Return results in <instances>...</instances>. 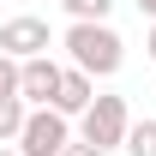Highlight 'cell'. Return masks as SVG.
<instances>
[{"mask_svg":"<svg viewBox=\"0 0 156 156\" xmlns=\"http://www.w3.org/2000/svg\"><path fill=\"white\" fill-rule=\"evenodd\" d=\"M60 48L72 54L78 72H90V78H114L120 60H126V42H120V30H114L108 18H102V24H66Z\"/></svg>","mask_w":156,"mask_h":156,"instance_id":"6da1fadb","label":"cell"},{"mask_svg":"<svg viewBox=\"0 0 156 156\" xmlns=\"http://www.w3.org/2000/svg\"><path fill=\"white\" fill-rule=\"evenodd\" d=\"M126 126H132V108H126V96H96L84 114H78V132H84V144H96V150H114V144H126Z\"/></svg>","mask_w":156,"mask_h":156,"instance_id":"7a4b0ae2","label":"cell"},{"mask_svg":"<svg viewBox=\"0 0 156 156\" xmlns=\"http://www.w3.org/2000/svg\"><path fill=\"white\" fill-rule=\"evenodd\" d=\"M66 144H72V126H66L60 108H30V114H24V132H18L24 156H60Z\"/></svg>","mask_w":156,"mask_h":156,"instance_id":"3957f363","label":"cell"},{"mask_svg":"<svg viewBox=\"0 0 156 156\" xmlns=\"http://www.w3.org/2000/svg\"><path fill=\"white\" fill-rule=\"evenodd\" d=\"M60 72H66V66H60L54 54H30V60H18V96L36 102V108H54Z\"/></svg>","mask_w":156,"mask_h":156,"instance_id":"277c9868","label":"cell"},{"mask_svg":"<svg viewBox=\"0 0 156 156\" xmlns=\"http://www.w3.org/2000/svg\"><path fill=\"white\" fill-rule=\"evenodd\" d=\"M0 54L12 60H30V54H48V18H6L0 24Z\"/></svg>","mask_w":156,"mask_h":156,"instance_id":"5b68a950","label":"cell"},{"mask_svg":"<svg viewBox=\"0 0 156 156\" xmlns=\"http://www.w3.org/2000/svg\"><path fill=\"white\" fill-rule=\"evenodd\" d=\"M90 102H96V78L78 72V66H66V72H60V90H54V108L72 120V114H84Z\"/></svg>","mask_w":156,"mask_h":156,"instance_id":"8992f818","label":"cell"},{"mask_svg":"<svg viewBox=\"0 0 156 156\" xmlns=\"http://www.w3.org/2000/svg\"><path fill=\"white\" fill-rule=\"evenodd\" d=\"M24 96H0V144H18V132H24Z\"/></svg>","mask_w":156,"mask_h":156,"instance_id":"52a82bcc","label":"cell"},{"mask_svg":"<svg viewBox=\"0 0 156 156\" xmlns=\"http://www.w3.org/2000/svg\"><path fill=\"white\" fill-rule=\"evenodd\" d=\"M60 6H66L72 24H102L108 12H114V0H60Z\"/></svg>","mask_w":156,"mask_h":156,"instance_id":"ba28073f","label":"cell"},{"mask_svg":"<svg viewBox=\"0 0 156 156\" xmlns=\"http://www.w3.org/2000/svg\"><path fill=\"white\" fill-rule=\"evenodd\" d=\"M126 156H156V120H132L126 126Z\"/></svg>","mask_w":156,"mask_h":156,"instance_id":"9c48e42d","label":"cell"},{"mask_svg":"<svg viewBox=\"0 0 156 156\" xmlns=\"http://www.w3.org/2000/svg\"><path fill=\"white\" fill-rule=\"evenodd\" d=\"M0 96H18V60L0 54Z\"/></svg>","mask_w":156,"mask_h":156,"instance_id":"30bf717a","label":"cell"},{"mask_svg":"<svg viewBox=\"0 0 156 156\" xmlns=\"http://www.w3.org/2000/svg\"><path fill=\"white\" fill-rule=\"evenodd\" d=\"M60 156H108V150H96V144H84V138H78V144H66Z\"/></svg>","mask_w":156,"mask_h":156,"instance_id":"8fae6325","label":"cell"},{"mask_svg":"<svg viewBox=\"0 0 156 156\" xmlns=\"http://www.w3.org/2000/svg\"><path fill=\"white\" fill-rule=\"evenodd\" d=\"M138 12H144V18H156V0H138Z\"/></svg>","mask_w":156,"mask_h":156,"instance_id":"7c38bea8","label":"cell"},{"mask_svg":"<svg viewBox=\"0 0 156 156\" xmlns=\"http://www.w3.org/2000/svg\"><path fill=\"white\" fill-rule=\"evenodd\" d=\"M144 48H150V60H156V24H150V36H144Z\"/></svg>","mask_w":156,"mask_h":156,"instance_id":"4fadbf2b","label":"cell"},{"mask_svg":"<svg viewBox=\"0 0 156 156\" xmlns=\"http://www.w3.org/2000/svg\"><path fill=\"white\" fill-rule=\"evenodd\" d=\"M0 156H24V150H18V144H0Z\"/></svg>","mask_w":156,"mask_h":156,"instance_id":"5bb4252c","label":"cell"}]
</instances>
